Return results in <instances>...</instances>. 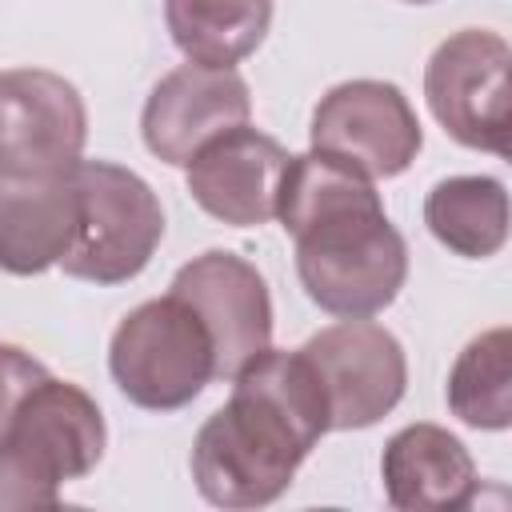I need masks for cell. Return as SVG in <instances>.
Segmentation results:
<instances>
[{"label":"cell","instance_id":"6da1fadb","mask_svg":"<svg viewBox=\"0 0 512 512\" xmlns=\"http://www.w3.org/2000/svg\"><path fill=\"white\" fill-rule=\"evenodd\" d=\"M276 220L296 244L308 300L340 320L384 312L408 280V244L392 228L376 184L328 152L288 156Z\"/></svg>","mask_w":512,"mask_h":512},{"label":"cell","instance_id":"5bb4252c","mask_svg":"<svg viewBox=\"0 0 512 512\" xmlns=\"http://www.w3.org/2000/svg\"><path fill=\"white\" fill-rule=\"evenodd\" d=\"M80 232L72 168L36 180H0V272L40 276L60 264Z\"/></svg>","mask_w":512,"mask_h":512},{"label":"cell","instance_id":"52a82bcc","mask_svg":"<svg viewBox=\"0 0 512 512\" xmlns=\"http://www.w3.org/2000/svg\"><path fill=\"white\" fill-rule=\"evenodd\" d=\"M88 108L72 80L48 68L0 72V180L60 176L84 160Z\"/></svg>","mask_w":512,"mask_h":512},{"label":"cell","instance_id":"7a4b0ae2","mask_svg":"<svg viewBox=\"0 0 512 512\" xmlns=\"http://www.w3.org/2000/svg\"><path fill=\"white\" fill-rule=\"evenodd\" d=\"M332 432L328 400L308 356L264 348L232 376V396L216 408L192 440L196 492L232 512L280 500L296 468Z\"/></svg>","mask_w":512,"mask_h":512},{"label":"cell","instance_id":"7c38bea8","mask_svg":"<svg viewBox=\"0 0 512 512\" xmlns=\"http://www.w3.org/2000/svg\"><path fill=\"white\" fill-rule=\"evenodd\" d=\"M184 168L188 192L208 216L232 228H260L276 216L288 148L268 132L236 124L212 136Z\"/></svg>","mask_w":512,"mask_h":512},{"label":"cell","instance_id":"3957f363","mask_svg":"<svg viewBox=\"0 0 512 512\" xmlns=\"http://www.w3.org/2000/svg\"><path fill=\"white\" fill-rule=\"evenodd\" d=\"M104 444L100 404L80 384L44 376L0 436V508L56 504L60 484L88 476Z\"/></svg>","mask_w":512,"mask_h":512},{"label":"cell","instance_id":"2e32d148","mask_svg":"<svg viewBox=\"0 0 512 512\" xmlns=\"http://www.w3.org/2000/svg\"><path fill=\"white\" fill-rule=\"evenodd\" d=\"M428 232L464 260H488L508 240V192L496 176H448L424 196Z\"/></svg>","mask_w":512,"mask_h":512},{"label":"cell","instance_id":"8fae6325","mask_svg":"<svg viewBox=\"0 0 512 512\" xmlns=\"http://www.w3.org/2000/svg\"><path fill=\"white\" fill-rule=\"evenodd\" d=\"M252 92L236 68L216 64H180L148 92L140 112L144 144L156 160L184 168L212 136L248 124Z\"/></svg>","mask_w":512,"mask_h":512},{"label":"cell","instance_id":"4fadbf2b","mask_svg":"<svg viewBox=\"0 0 512 512\" xmlns=\"http://www.w3.org/2000/svg\"><path fill=\"white\" fill-rule=\"evenodd\" d=\"M384 496L400 512H460L476 500V460L460 436L440 424L400 428L380 456Z\"/></svg>","mask_w":512,"mask_h":512},{"label":"cell","instance_id":"e0dca14e","mask_svg":"<svg viewBox=\"0 0 512 512\" xmlns=\"http://www.w3.org/2000/svg\"><path fill=\"white\" fill-rule=\"evenodd\" d=\"M444 396L468 428L504 432L512 424V332L488 328L472 336L448 372Z\"/></svg>","mask_w":512,"mask_h":512},{"label":"cell","instance_id":"5b68a950","mask_svg":"<svg viewBox=\"0 0 512 512\" xmlns=\"http://www.w3.org/2000/svg\"><path fill=\"white\" fill-rule=\"evenodd\" d=\"M72 180L80 188V232L60 260L64 276L100 288L140 276L164 240V208L152 184L112 160H80Z\"/></svg>","mask_w":512,"mask_h":512},{"label":"cell","instance_id":"9c48e42d","mask_svg":"<svg viewBox=\"0 0 512 512\" xmlns=\"http://www.w3.org/2000/svg\"><path fill=\"white\" fill-rule=\"evenodd\" d=\"M308 140L368 180H392L412 168L424 132L408 96L388 80H344L312 108Z\"/></svg>","mask_w":512,"mask_h":512},{"label":"cell","instance_id":"8992f818","mask_svg":"<svg viewBox=\"0 0 512 512\" xmlns=\"http://www.w3.org/2000/svg\"><path fill=\"white\" fill-rule=\"evenodd\" d=\"M508 68L512 48L500 32L460 28L436 44L424 68V100L456 144L508 156Z\"/></svg>","mask_w":512,"mask_h":512},{"label":"cell","instance_id":"ba28073f","mask_svg":"<svg viewBox=\"0 0 512 512\" xmlns=\"http://www.w3.org/2000/svg\"><path fill=\"white\" fill-rule=\"evenodd\" d=\"M320 376L332 432H356L384 420L408 388L404 344L376 320L356 316L320 328L300 344Z\"/></svg>","mask_w":512,"mask_h":512},{"label":"cell","instance_id":"30bf717a","mask_svg":"<svg viewBox=\"0 0 512 512\" xmlns=\"http://www.w3.org/2000/svg\"><path fill=\"white\" fill-rule=\"evenodd\" d=\"M168 292L204 320L216 348V380H232L252 356L272 344L268 280L252 260L228 248H208L180 264Z\"/></svg>","mask_w":512,"mask_h":512},{"label":"cell","instance_id":"277c9868","mask_svg":"<svg viewBox=\"0 0 512 512\" xmlns=\"http://www.w3.org/2000/svg\"><path fill=\"white\" fill-rule=\"evenodd\" d=\"M116 388L148 412H176L216 380V348L204 320L172 292L136 304L108 340Z\"/></svg>","mask_w":512,"mask_h":512},{"label":"cell","instance_id":"d6986e66","mask_svg":"<svg viewBox=\"0 0 512 512\" xmlns=\"http://www.w3.org/2000/svg\"><path fill=\"white\" fill-rule=\"evenodd\" d=\"M404 4H432V0H404Z\"/></svg>","mask_w":512,"mask_h":512},{"label":"cell","instance_id":"ac0fdd59","mask_svg":"<svg viewBox=\"0 0 512 512\" xmlns=\"http://www.w3.org/2000/svg\"><path fill=\"white\" fill-rule=\"evenodd\" d=\"M48 376V368L20 344H0V436L12 424L20 400Z\"/></svg>","mask_w":512,"mask_h":512},{"label":"cell","instance_id":"9a60e30c","mask_svg":"<svg viewBox=\"0 0 512 512\" xmlns=\"http://www.w3.org/2000/svg\"><path fill=\"white\" fill-rule=\"evenodd\" d=\"M164 24L188 60L232 68L264 44L272 0H164Z\"/></svg>","mask_w":512,"mask_h":512}]
</instances>
